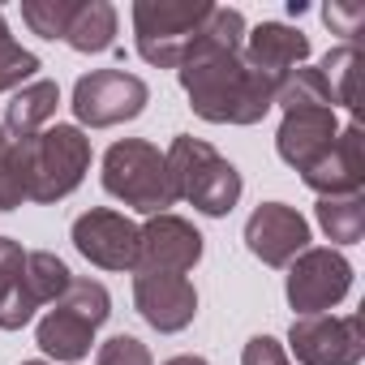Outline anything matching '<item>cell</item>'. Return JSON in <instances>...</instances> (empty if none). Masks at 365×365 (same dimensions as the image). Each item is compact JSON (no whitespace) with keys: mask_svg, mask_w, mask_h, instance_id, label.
I'll return each mask as SVG.
<instances>
[{"mask_svg":"<svg viewBox=\"0 0 365 365\" xmlns=\"http://www.w3.org/2000/svg\"><path fill=\"white\" fill-rule=\"evenodd\" d=\"M245 43V18L241 9H224L215 5L211 18L202 22L194 48L185 52V61L176 65L180 86L190 95V108L202 120L215 125H254L275 108V91L279 82L250 69L241 56Z\"/></svg>","mask_w":365,"mask_h":365,"instance_id":"cell-1","label":"cell"},{"mask_svg":"<svg viewBox=\"0 0 365 365\" xmlns=\"http://www.w3.org/2000/svg\"><path fill=\"white\" fill-rule=\"evenodd\" d=\"M103 190L142 215H168V207L180 202L176 185H172V172H168V155L142 138H125V142L108 146Z\"/></svg>","mask_w":365,"mask_h":365,"instance_id":"cell-2","label":"cell"},{"mask_svg":"<svg viewBox=\"0 0 365 365\" xmlns=\"http://www.w3.org/2000/svg\"><path fill=\"white\" fill-rule=\"evenodd\" d=\"M168 155V172H172V185L176 198L194 202L202 215H228L241 198V172L202 138L180 133L172 138Z\"/></svg>","mask_w":365,"mask_h":365,"instance_id":"cell-3","label":"cell"},{"mask_svg":"<svg viewBox=\"0 0 365 365\" xmlns=\"http://www.w3.org/2000/svg\"><path fill=\"white\" fill-rule=\"evenodd\" d=\"M112 297L99 279H73L65 297L52 301V309L39 318V348L56 361H82L95 344V331L108 322Z\"/></svg>","mask_w":365,"mask_h":365,"instance_id":"cell-4","label":"cell"},{"mask_svg":"<svg viewBox=\"0 0 365 365\" xmlns=\"http://www.w3.org/2000/svg\"><path fill=\"white\" fill-rule=\"evenodd\" d=\"M211 0H138L133 5V35L142 61L159 69H176L194 48L202 22L211 18Z\"/></svg>","mask_w":365,"mask_h":365,"instance_id":"cell-5","label":"cell"},{"mask_svg":"<svg viewBox=\"0 0 365 365\" xmlns=\"http://www.w3.org/2000/svg\"><path fill=\"white\" fill-rule=\"evenodd\" d=\"M26 150H31V202L69 198L91 168V138L78 125H48L43 133L26 138Z\"/></svg>","mask_w":365,"mask_h":365,"instance_id":"cell-6","label":"cell"},{"mask_svg":"<svg viewBox=\"0 0 365 365\" xmlns=\"http://www.w3.org/2000/svg\"><path fill=\"white\" fill-rule=\"evenodd\" d=\"M146 103H150V86L129 69H95L82 73L73 86V116L91 129L133 120L146 112Z\"/></svg>","mask_w":365,"mask_h":365,"instance_id":"cell-7","label":"cell"},{"mask_svg":"<svg viewBox=\"0 0 365 365\" xmlns=\"http://www.w3.org/2000/svg\"><path fill=\"white\" fill-rule=\"evenodd\" d=\"M288 344L301 365H356L365 356L361 314H305L292 318Z\"/></svg>","mask_w":365,"mask_h":365,"instance_id":"cell-8","label":"cell"},{"mask_svg":"<svg viewBox=\"0 0 365 365\" xmlns=\"http://www.w3.org/2000/svg\"><path fill=\"white\" fill-rule=\"evenodd\" d=\"M352 288V262L339 250H305L288 262V305L297 318L331 314Z\"/></svg>","mask_w":365,"mask_h":365,"instance_id":"cell-9","label":"cell"},{"mask_svg":"<svg viewBox=\"0 0 365 365\" xmlns=\"http://www.w3.org/2000/svg\"><path fill=\"white\" fill-rule=\"evenodd\" d=\"M202 258V232L185 224L180 215H150L138 228V262L133 271H163V275H185Z\"/></svg>","mask_w":365,"mask_h":365,"instance_id":"cell-10","label":"cell"},{"mask_svg":"<svg viewBox=\"0 0 365 365\" xmlns=\"http://www.w3.org/2000/svg\"><path fill=\"white\" fill-rule=\"evenodd\" d=\"M73 245L82 258H91L103 271H133L138 262V224L120 211L95 207L73 220Z\"/></svg>","mask_w":365,"mask_h":365,"instance_id":"cell-11","label":"cell"},{"mask_svg":"<svg viewBox=\"0 0 365 365\" xmlns=\"http://www.w3.org/2000/svg\"><path fill=\"white\" fill-rule=\"evenodd\" d=\"M339 125H335V108L331 103H305V108H288L284 125L275 133V150L288 168H297L301 176L322 163V155L335 146Z\"/></svg>","mask_w":365,"mask_h":365,"instance_id":"cell-12","label":"cell"},{"mask_svg":"<svg viewBox=\"0 0 365 365\" xmlns=\"http://www.w3.org/2000/svg\"><path fill=\"white\" fill-rule=\"evenodd\" d=\"M133 305L155 331H185L198 314V292L185 275L133 271Z\"/></svg>","mask_w":365,"mask_h":365,"instance_id":"cell-13","label":"cell"},{"mask_svg":"<svg viewBox=\"0 0 365 365\" xmlns=\"http://www.w3.org/2000/svg\"><path fill=\"white\" fill-rule=\"evenodd\" d=\"M245 245L267 267H288L297 254L309 250V224L284 202H262L245 224Z\"/></svg>","mask_w":365,"mask_h":365,"instance_id":"cell-14","label":"cell"},{"mask_svg":"<svg viewBox=\"0 0 365 365\" xmlns=\"http://www.w3.org/2000/svg\"><path fill=\"white\" fill-rule=\"evenodd\" d=\"M305 185L322 198H348V194H361V180H365V142H361V129L348 125L339 129L335 146L322 155V163H314L305 176Z\"/></svg>","mask_w":365,"mask_h":365,"instance_id":"cell-15","label":"cell"},{"mask_svg":"<svg viewBox=\"0 0 365 365\" xmlns=\"http://www.w3.org/2000/svg\"><path fill=\"white\" fill-rule=\"evenodd\" d=\"M241 56H245L250 69H258V73L284 82L292 69L305 65V56H309V39H305L301 31L284 26V22H262L254 35H245Z\"/></svg>","mask_w":365,"mask_h":365,"instance_id":"cell-16","label":"cell"},{"mask_svg":"<svg viewBox=\"0 0 365 365\" xmlns=\"http://www.w3.org/2000/svg\"><path fill=\"white\" fill-rule=\"evenodd\" d=\"M56 108H61V86L56 82H31V86H22L14 99H9V108H5V129H9V138H35V133H43L48 129V120L56 116Z\"/></svg>","mask_w":365,"mask_h":365,"instance_id":"cell-17","label":"cell"},{"mask_svg":"<svg viewBox=\"0 0 365 365\" xmlns=\"http://www.w3.org/2000/svg\"><path fill=\"white\" fill-rule=\"evenodd\" d=\"M73 52H108L116 48V9L108 5V0H82V5H73V18L65 26V39Z\"/></svg>","mask_w":365,"mask_h":365,"instance_id":"cell-18","label":"cell"},{"mask_svg":"<svg viewBox=\"0 0 365 365\" xmlns=\"http://www.w3.org/2000/svg\"><path fill=\"white\" fill-rule=\"evenodd\" d=\"M31 202V150L26 138H5L0 142V211H14Z\"/></svg>","mask_w":365,"mask_h":365,"instance_id":"cell-19","label":"cell"},{"mask_svg":"<svg viewBox=\"0 0 365 365\" xmlns=\"http://www.w3.org/2000/svg\"><path fill=\"white\" fill-rule=\"evenodd\" d=\"M318 224L331 241L352 245L365 232V198L348 194V198H318Z\"/></svg>","mask_w":365,"mask_h":365,"instance_id":"cell-20","label":"cell"},{"mask_svg":"<svg viewBox=\"0 0 365 365\" xmlns=\"http://www.w3.org/2000/svg\"><path fill=\"white\" fill-rule=\"evenodd\" d=\"M331 86V99L344 103L348 112H356V82H361V48L356 43H339L335 52H327L322 69H318Z\"/></svg>","mask_w":365,"mask_h":365,"instance_id":"cell-21","label":"cell"},{"mask_svg":"<svg viewBox=\"0 0 365 365\" xmlns=\"http://www.w3.org/2000/svg\"><path fill=\"white\" fill-rule=\"evenodd\" d=\"M26 284H31V292H35L39 305H52V301L65 297V288L73 284V271H69L56 254L35 250V254H26Z\"/></svg>","mask_w":365,"mask_h":365,"instance_id":"cell-22","label":"cell"},{"mask_svg":"<svg viewBox=\"0 0 365 365\" xmlns=\"http://www.w3.org/2000/svg\"><path fill=\"white\" fill-rule=\"evenodd\" d=\"M35 73H39V56L26 52V48L9 35L5 14H0V91H14V86L31 82Z\"/></svg>","mask_w":365,"mask_h":365,"instance_id":"cell-23","label":"cell"},{"mask_svg":"<svg viewBox=\"0 0 365 365\" xmlns=\"http://www.w3.org/2000/svg\"><path fill=\"white\" fill-rule=\"evenodd\" d=\"M73 5H78V0H26V5H22V22L39 39H65Z\"/></svg>","mask_w":365,"mask_h":365,"instance_id":"cell-24","label":"cell"},{"mask_svg":"<svg viewBox=\"0 0 365 365\" xmlns=\"http://www.w3.org/2000/svg\"><path fill=\"white\" fill-rule=\"evenodd\" d=\"M322 22L335 35H344L348 43H356V35L365 26V5H361V0H331V5L322 9Z\"/></svg>","mask_w":365,"mask_h":365,"instance_id":"cell-25","label":"cell"},{"mask_svg":"<svg viewBox=\"0 0 365 365\" xmlns=\"http://www.w3.org/2000/svg\"><path fill=\"white\" fill-rule=\"evenodd\" d=\"M99 365H150V348L133 335H112L108 344H99Z\"/></svg>","mask_w":365,"mask_h":365,"instance_id":"cell-26","label":"cell"},{"mask_svg":"<svg viewBox=\"0 0 365 365\" xmlns=\"http://www.w3.org/2000/svg\"><path fill=\"white\" fill-rule=\"evenodd\" d=\"M241 365H292V361H288V352H284L279 339L254 335V339L245 344V352H241Z\"/></svg>","mask_w":365,"mask_h":365,"instance_id":"cell-27","label":"cell"},{"mask_svg":"<svg viewBox=\"0 0 365 365\" xmlns=\"http://www.w3.org/2000/svg\"><path fill=\"white\" fill-rule=\"evenodd\" d=\"M22 262H26L22 245L9 241V237H0V297H5V292L14 288V279L22 275Z\"/></svg>","mask_w":365,"mask_h":365,"instance_id":"cell-28","label":"cell"},{"mask_svg":"<svg viewBox=\"0 0 365 365\" xmlns=\"http://www.w3.org/2000/svg\"><path fill=\"white\" fill-rule=\"evenodd\" d=\"M163 365H207L202 356H172V361H163Z\"/></svg>","mask_w":365,"mask_h":365,"instance_id":"cell-29","label":"cell"},{"mask_svg":"<svg viewBox=\"0 0 365 365\" xmlns=\"http://www.w3.org/2000/svg\"><path fill=\"white\" fill-rule=\"evenodd\" d=\"M22 365H48V361H22Z\"/></svg>","mask_w":365,"mask_h":365,"instance_id":"cell-30","label":"cell"},{"mask_svg":"<svg viewBox=\"0 0 365 365\" xmlns=\"http://www.w3.org/2000/svg\"><path fill=\"white\" fill-rule=\"evenodd\" d=\"M0 142H5V129H0Z\"/></svg>","mask_w":365,"mask_h":365,"instance_id":"cell-31","label":"cell"}]
</instances>
